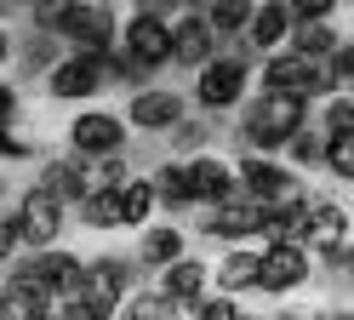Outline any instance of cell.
<instances>
[{
	"label": "cell",
	"instance_id": "obj_15",
	"mask_svg": "<svg viewBox=\"0 0 354 320\" xmlns=\"http://www.w3.org/2000/svg\"><path fill=\"white\" fill-rule=\"evenodd\" d=\"M97 91H103V57L69 52V57L46 75V98H52V103H92Z\"/></svg>",
	"mask_w": 354,
	"mask_h": 320
},
{
	"label": "cell",
	"instance_id": "obj_20",
	"mask_svg": "<svg viewBox=\"0 0 354 320\" xmlns=\"http://www.w3.org/2000/svg\"><path fill=\"white\" fill-rule=\"evenodd\" d=\"M246 40H252V52H257V57L286 52V40H292V6H286V0H263V6H252Z\"/></svg>",
	"mask_w": 354,
	"mask_h": 320
},
{
	"label": "cell",
	"instance_id": "obj_42",
	"mask_svg": "<svg viewBox=\"0 0 354 320\" xmlns=\"http://www.w3.org/2000/svg\"><path fill=\"white\" fill-rule=\"evenodd\" d=\"M0 200H6V177H0Z\"/></svg>",
	"mask_w": 354,
	"mask_h": 320
},
{
	"label": "cell",
	"instance_id": "obj_23",
	"mask_svg": "<svg viewBox=\"0 0 354 320\" xmlns=\"http://www.w3.org/2000/svg\"><path fill=\"white\" fill-rule=\"evenodd\" d=\"M149 183H154V200H160L166 212H189V206H194V195H189V166H183V160H160V166L149 172Z\"/></svg>",
	"mask_w": 354,
	"mask_h": 320
},
{
	"label": "cell",
	"instance_id": "obj_34",
	"mask_svg": "<svg viewBox=\"0 0 354 320\" xmlns=\"http://www.w3.org/2000/svg\"><path fill=\"white\" fill-rule=\"evenodd\" d=\"M240 309H246V303H240V297H223V292H206L201 303L189 309V320H240Z\"/></svg>",
	"mask_w": 354,
	"mask_h": 320
},
{
	"label": "cell",
	"instance_id": "obj_12",
	"mask_svg": "<svg viewBox=\"0 0 354 320\" xmlns=\"http://www.w3.org/2000/svg\"><path fill=\"white\" fill-rule=\"evenodd\" d=\"M217 52H223V40L206 29V12H201V6H183V12L171 17V63H177V69L201 75Z\"/></svg>",
	"mask_w": 354,
	"mask_h": 320
},
{
	"label": "cell",
	"instance_id": "obj_7",
	"mask_svg": "<svg viewBox=\"0 0 354 320\" xmlns=\"http://www.w3.org/2000/svg\"><path fill=\"white\" fill-rule=\"evenodd\" d=\"M246 91H252V69L217 52L201 75H194V91H189V98L201 103V114H229V109L246 103Z\"/></svg>",
	"mask_w": 354,
	"mask_h": 320
},
{
	"label": "cell",
	"instance_id": "obj_21",
	"mask_svg": "<svg viewBox=\"0 0 354 320\" xmlns=\"http://www.w3.org/2000/svg\"><path fill=\"white\" fill-rule=\"evenodd\" d=\"M0 309H6V320H46L52 309V292L29 281L24 269H6V286H0Z\"/></svg>",
	"mask_w": 354,
	"mask_h": 320
},
{
	"label": "cell",
	"instance_id": "obj_16",
	"mask_svg": "<svg viewBox=\"0 0 354 320\" xmlns=\"http://www.w3.org/2000/svg\"><path fill=\"white\" fill-rule=\"evenodd\" d=\"M183 166H189V195H194V206H201V212L223 206V200L240 189V183H234V160H229V154H217V149L183 160Z\"/></svg>",
	"mask_w": 354,
	"mask_h": 320
},
{
	"label": "cell",
	"instance_id": "obj_6",
	"mask_svg": "<svg viewBox=\"0 0 354 320\" xmlns=\"http://www.w3.org/2000/svg\"><path fill=\"white\" fill-rule=\"evenodd\" d=\"M6 212H12V223H17V235H24L29 251H52L63 240V229H69V206H57L52 195H40L35 183L6 206Z\"/></svg>",
	"mask_w": 354,
	"mask_h": 320
},
{
	"label": "cell",
	"instance_id": "obj_2",
	"mask_svg": "<svg viewBox=\"0 0 354 320\" xmlns=\"http://www.w3.org/2000/svg\"><path fill=\"white\" fill-rule=\"evenodd\" d=\"M171 6H160V0H143V6H131L120 17V52L131 63H143L149 75L154 69H166L171 63Z\"/></svg>",
	"mask_w": 354,
	"mask_h": 320
},
{
	"label": "cell",
	"instance_id": "obj_32",
	"mask_svg": "<svg viewBox=\"0 0 354 320\" xmlns=\"http://www.w3.org/2000/svg\"><path fill=\"white\" fill-rule=\"evenodd\" d=\"M286 154H292V166H326V132L308 121L292 143H286Z\"/></svg>",
	"mask_w": 354,
	"mask_h": 320
},
{
	"label": "cell",
	"instance_id": "obj_31",
	"mask_svg": "<svg viewBox=\"0 0 354 320\" xmlns=\"http://www.w3.org/2000/svg\"><path fill=\"white\" fill-rule=\"evenodd\" d=\"M315 126H320L326 137H343V132H354V98H348V91L326 98V103H320V114H315Z\"/></svg>",
	"mask_w": 354,
	"mask_h": 320
},
{
	"label": "cell",
	"instance_id": "obj_44",
	"mask_svg": "<svg viewBox=\"0 0 354 320\" xmlns=\"http://www.w3.org/2000/svg\"><path fill=\"white\" fill-rule=\"evenodd\" d=\"M348 98H354V91H348Z\"/></svg>",
	"mask_w": 354,
	"mask_h": 320
},
{
	"label": "cell",
	"instance_id": "obj_8",
	"mask_svg": "<svg viewBox=\"0 0 354 320\" xmlns=\"http://www.w3.org/2000/svg\"><path fill=\"white\" fill-rule=\"evenodd\" d=\"M126 137H131L126 114H115V109H80L69 121V154L109 160V154H126Z\"/></svg>",
	"mask_w": 354,
	"mask_h": 320
},
{
	"label": "cell",
	"instance_id": "obj_29",
	"mask_svg": "<svg viewBox=\"0 0 354 320\" xmlns=\"http://www.w3.org/2000/svg\"><path fill=\"white\" fill-rule=\"evenodd\" d=\"M201 12H206V29L217 40H240L246 23H252V0H212V6H201Z\"/></svg>",
	"mask_w": 354,
	"mask_h": 320
},
{
	"label": "cell",
	"instance_id": "obj_33",
	"mask_svg": "<svg viewBox=\"0 0 354 320\" xmlns=\"http://www.w3.org/2000/svg\"><path fill=\"white\" fill-rule=\"evenodd\" d=\"M320 172H331L337 183H354V132L326 137V166H320Z\"/></svg>",
	"mask_w": 354,
	"mask_h": 320
},
{
	"label": "cell",
	"instance_id": "obj_4",
	"mask_svg": "<svg viewBox=\"0 0 354 320\" xmlns=\"http://www.w3.org/2000/svg\"><path fill=\"white\" fill-rule=\"evenodd\" d=\"M257 80L263 91H286V98H303V103H326V98H337V80H331V69L326 63H308L297 52H274V57H263L257 63Z\"/></svg>",
	"mask_w": 354,
	"mask_h": 320
},
{
	"label": "cell",
	"instance_id": "obj_26",
	"mask_svg": "<svg viewBox=\"0 0 354 320\" xmlns=\"http://www.w3.org/2000/svg\"><path fill=\"white\" fill-rule=\"evenodd\" d=\"M75 217H80V229H92V235H115V229H120V189L86 195V200L75 206Z\"/></svg>",
	"mask_w": 354,
	"mask_h": 320
},
{
	"label": "cell",
	"instance_id": "obj_19",
	"mask_svg": "<svg viewBox=\"0 0 354 320\" xmlns=\"http://www.w3.org/2000/svg\"><path fill=\"white\" fill-rule=\"evenodd\" d=\"M131 258H138L143 274H160V269H171L177 258H189V235H183L177 223H149L143 235H138V251H131Z\"/></svg>",
	"mask_w": 354,
	"mask_h": 320
},
{
	"label": "cell",
	"instance_id": "obj_3",
	"mask_svg": "<svg viewBox=\"0 0 354 320\" xmlns=\"http://www.w3.org/2000/svg\"><path fill=\"white\" fill-rule=\"evenodd\" d=\"M57 40H69V52L80 57H109L120 46V12L103 0H63Z\"/></svg>",
	"mask_w": 354,
	"mask_h": 320
},
{
	"label": "cell",
	"instance_id": "obj_36",
	"mask_svg": "<svg viewBox=\"0 0 354 320\" xmlns=\"http://www.w3.org/2000/svg\"><path fill=\"white\" fill-rule=\"evenodd\" d=\"M326 69H331V80H337V91H354V40H343Z\"/></svg>",
	"mask_w": 354,
	"mask_h": 320
},
{
	"label": "cell",
	"instance_id": "obj_13",
	"mask_svg": "<svg viewBox=\"0 0 354 320\" xmlns=\"http://www.w3.org/2000/svg\"><path fill=\"white\" fill-rule=\"evenodd\" d=\"M29 274V281H40L52 297H75L80 292V281H86V258L80 251H69V246H52V251H29L24 263H17Z\"/></svg>",
	"mask_w": 354,
	"mask_h": 320
},
{
	"label": "cell",
	"instance_id": "obj_39",
	"mask_svg": "<svg viewBox=\"0 0 354 320\" xmlns=\"http://www.w3.org/2000/svg\"><path fill=\"white\" fill-rule=\"evenodd\" d=\"M240 320H269V314H257V309H240Z\"/></svg>",
	"mask_w": 354,
	"mask_h": 320
},
{
	"label": "cell",
	"instance_id": "obj_5",
	"mask_svg": "<svg viewBox=\"0 0 354 320\" xmlns=\"http://www.w3.org/2000/svg\"><path fill=\"white\" fill-rule=\"evenodd\" d=\"M234 183L240 195L257 200V206H292V200H308L303 177L292 166H280V160H263V154H240L234 160Z\"/></svg>",
	"mask_w": 354,
	"mask_h": 320
},
{
	"label": "cell",
	"instance_id": "obj_30",
	"mask_svg": "<svg viewBox=\"0 0 354 320\" xmlns=\"http://www.w3.org/2000/svg\"><path fill=\"white\" fill-rule=\"evenodd\" d=\"M212 132H217L212 121H194V114H189V121L171 132V160H194V154H206V149H212Z\"/></svg>",
	"mask_w": 354,
	"mask_h": 320
},
{
	"label": "cell",
	"instance_id": "obj_24",
	"mask_svg": "<svg viewBox=\"0 0 354 320\" xmlns=\"http://www.w3.org/2000/svg\"><path fill=\"white\" fill-rule=\"evenodd\" d=\"M343 46L337 23H303V29H292V40H286V52H297L308 63H331V52Z\"/></svg>",
	"mask_w": 354,
	"mask_h": 320
},
{
	"label": "cell",
	"instance_id": "obj_37",
	"mask_svg": "<svg viewBox=\"0 0 354 320\" xmlns=\"http://www.w3.org/2000/svg\"><path fill=\"white\" fill-rule=\"evenodd\" d=\"M17 114H24V91H17L12 80H0V132H12Z\"/></svg>",
	"mask_w": 354,
	"mask_h": 320
},
{
	"label": "cell",
	"instance_id": "obj_22",
	"mask_svg": "<svg viewBox=\"0 0 354 320\" xmlns=\"http://www.w3.org/2000/svg\"><path fill=\"white\" fill-rule=\"evenodd\" d=\"M212 286L223 292V297L257 292V246H229L223 258L212 263Z\"/></svg>",
	"mask_w": 354,
	"mask_h": 320
},
{
	"label": "cell",
	"instance_id": "obj_25",
	"mask_svg": "<svg viewBox=\"0 0 354 320\" xmlns=\"http://www.w3.org/2000/svg\"><path fill=\"white\" fill-rule=\"evenodd\" d=\"M154 212H160V200H154V183L149 177H131L126 189H120V229H143L154 223Z\"/></svg>",
	"mask_w": 354,
	"mask_h": 320
},
{
	"label": "cell",
	"instance_id": "obj_41",
	"mask_svg": "<svg viewBox=\"0 0 354 320\" xmlns=\"http://www.w3.org/2000/svg\"><path fill=\"white\" fill-rule=\"evenodd\" d=\"M269 320H303V314H269Z\"/></svg>",
	"mask_w": 354,
	"mask_h": 320
},
{
	"label": "cell",
	"instance_id": "obj_45",
	"mask_svg": "<svg viewBox=\"0 0 354 320\" xmlns=\"http://www.w3.org/2000/svg\"><path fill=\"white\" fill-rule=\"evenodd\" d=\"M183 320H189V314H183Z\"/></svg>",
	"mask_w": 354,
	"mask_h": 320
},
{
	"label": "cell",
	"instance_id": "obj_38",
	"mask_svg": "<svg viewBox=\"0 0 354 320\" xmlns=\"http://www.w3.org/2000/svg\"><path fill=\"white\" fill-rule=\"evenodd\" d=\"M17 57V40H12V29H0V69H6Z\"/></svg>",
	"mask_w": 354,
	"mask_h": 320
},
{
	"label": "cell",
	"instance_id": "obj_11",
	"mask_svg": "<svg viewBox=\"0 0 354 320\" xmlns=\"http://www.w3.org/2000/svg\"><path fill=\"white\" fill-rule=\"evenodd\" d=\"M201 235L223 240V246H252V240H263V206L234 189L223 206H212V212L201 217Z\"/></svg>",
	"mask_w": 354,
	"mask_h": 320
},
{
	"label": "cell",
	"instance_id": "obj_40",
	"mask_svg": "<svg viewBox=\"0 0 354 320\" xmlns=\"http://www.w3.org/2000/svg\"><path fill=\"white\" fill-rule=\"evenodd\" d=\"M348 281H354V240H348Z\"/></svg>",
	"mask_w": 354,
	"mask_h": 320
},
{
	"label": "cell",
	"instance_id": "obj_27",
	"mask_svg": "<svg viewBox=\"0 0 354 320\" xmlns=\"http://www.w3.org/2000/svg\"><path fill=\"white\" fill-rule=\"evenodd\" d=\"M115 320H183V309H177L160 286H138V292H131L126 303H120V314H115Z\"/></svg>",
	"mask_w": 354,
	"mask_h": 320
},
{
	"label": "cell",
	"instance_id": "obj_9",
	"mask_svg": "<svg viewBox=\"0 0 354 320\" xmlns=\"http://www.w3.org/2000/svg\"><path fill=\"white\" fill-rule=\"evenodd\" d=\"M308 281H315V258H308V246H257V292H269V297H292L303 292Z\"/></svg>",
	"mask_w": 354,
	"mask_h": 320
},
{
	"label": "cell",
	"instance_id": "obj_28",
	"mask_svg": "<svg viewBox=\"0 0 354 320\" xmlns=\"http://www.w3.org/2000/svg\"><path fill=\"white\" fill-rule=\"evenodd\" d=\"M63 57H69V52H63L57 35H35V29H29V40L17 46V69H24V75H52Z\"/></svg>",
	"mask_w": 354,
	"mask_h": 320
},
{
	"label": "cell",
	"instance_id": "obj_1",
	"mask_svg": "<svg viewBox=\"0 0 354 320\" xmlns=\"http://www.w3.org/2000/svg\"><path fill=\"white\" fill-rule=\"evenodd\" d=\"M308 121H315V114H308L303 98H286V91H257V98H246V121L234 126V137H240V149H246V154L274 160V154H286V143H292Z\"/></svg>",
	"mask_w": 354,
	"mask_h": 320
},
{
	"label": "cell",
	"instance_id": "obj_10",
	"mask_svg": "<svg viewBox=\"0 0 354 320\" xmlns=\"http://www.w3.org/2000/svg\"><path fill=\"white\" fill-rule=\"evenodd\" d=\"M183 121H189V98L177 86H143V91H131V103H126V126L149 132V137H171Z\"/></svg>",
	"mask_w": 354,
	"mask_h": 320
},
{
	"label": "cell",
	"instance_id": "obj_35",
	"mask_svg": "<svg viewBox=\"0 0 354 320\" xmlns=\"http://www.w3.org/2000/svg\"><path fill=\"white\" fill-rule=\"evenodd\" d=\"M286 6H292V29H303V23H337L331 0H286Z\"/></svg>",
	"mask_w": 354,
	"mask_h": 320
},
{
	"label": "cell",
	"instance_id": "obj_14",
	"mask_svg": "<svg viewBox=\"0 0 354 320\" xmlns=\"http://www.w3.org/2000/svg\"><path fill=\"white\" fill-rule=\"evenodd\" d=\"M354 240V217H348V206L343 200H331V195H308V258H326V251H337Z\"/></svg>",
	"mask_w": 354,
	"mask_h": 320
},
{
	"label": "cell",
	"instance_id": "obj_17",
	"mask_svg": "<svg viewBox=\"0 0 354 320\" xmlns=\"http://www.w3.org/2000/svg\"><path fill=\"white\" fill-rule=\"evenodd\" d=\"M35 189L52 195L57 206H69V217H75V206L86 200V160H80V154H40Z\"/></svg>",
	"mask_w": 354,
	"mask_h": 320
},
{
	"label": "cell",
	"instance_id": "obj_18",
	"mask_svg": "<svg viewBox=\"0 0 354 320\" xmlns=\"http://www.w3.org/2000/svg\"><path fill=\"white\" fill-rule=\"evenodd\" d=\"M154 286H160L171 303L189 314V309L212 292V263H206V258H177L171 269H160V274H154Z\"/></svg>",
	"mask_w": 354,
	"mask_h": 320
},
{
	"label": "cell",
	"instance_id": "obj_43",
	"mask_svg": "<svg viewBox=\"0 0 354 320\" xmlns=\"http://www.w3.org/2000/svg\"><path fill=\"white\" fill-rule=\"evenodd\" d=\"M0 320H6V309H0Z\"/></svg>",
	"mask_w": 354,
	"mask_h": 320
}]
</instances>
